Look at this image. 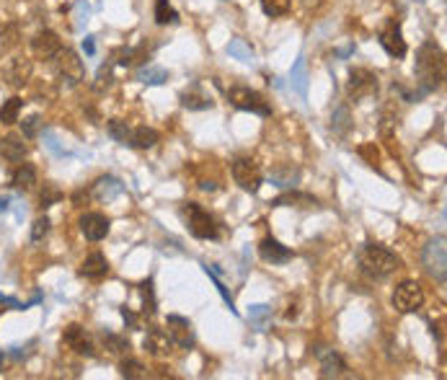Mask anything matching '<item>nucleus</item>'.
Here are the masks:
<instances>
[{"instance_id":"nucleus-1","label":"nucleus","mask_w":447,"mask_h":380,"mask_svg":"<svg viewBox=\"0 0 447 380\" xmlns=\"http://www.w3.org/2000/svg\"><path fill=\"white\" fill-rule=\"evenodd\" d=\"M416 75L424 91H437L445 80V52L440 44L426 42L421 44L419 55H416Z\"/></svg>"},{"instance_id":"nucleus-2","label":"nucleus","mask_w":447,"mask_h":380,"mask_svg":"<svg viewBox=\"0 0 447 380\" xmlns=\"http://www.w3.org/2000/svg\"><path fill=\"white\" fill-rule=\"evenodd\" d=\"M357 261H360L362 274H367L370 280H385L388 274H393L401 266V259L396 254L377 244H365L357 254Z\"/></svg>"},{"instance_id":"nucleus-3","label":"nucleus","mask_w":447,"mask_h":380,"mask_svg":"<svg viewBox=\"0 0 447 380\" xmlns=\"http://www.w3.org/2000/svg\"><path fill=\"white\" fill-rule=\"evenodd\" d=\"M181 212H184L194 238H202V241H212V238H217V222H215V217L210 215L207 210L199 207L197 202H186Z\"/></svg>"},{"instance_id":"nucleus-4","label":"nucleus","mask_w":447,"mask_h":380,"mask_svg":"<svg viewBox=\"0 0 447 380\" xmlns=\"http://www.w3.org/2000/svg\"><path fill=\"white\" fill-rule=\"evenodd\" d=\"M227 101H230L233 107L243 109V112H251V114H259V116H269L271 114L269 101L264 99L259 91H254V88L233 86L230 91H227Z\"/></svg>"},{"instance_id":"nucleus-5","label":"nucleus","mask_w":447,"mask_h":380,"mask_svg":"<svg viewBox=\"0 0 447 380\" xmlns=\"http://www.w3.org/2000/svg\"><path fill=\"white\" fill-rule=\"evenodd\" d=\"M421 264L429 274H432L437 282H445L447 277V249H445V236L432 238L429 244L424 246V254H421Z\"/></svg>"},{"instance_id":"nucleus-6","label":"nucleus","mask_w":447,"mask_h":380,"mask_svg":"<svg viewBox=\"0 0 447 380\" xmlns=\"http://www.w3.org/2000/svg\"><path fill=\"white\" fill-rule=\"evenodd\" d=\"M424 305V290L419 282L406 280L393 290V308L398 313H416Z\"/></svg>"},{"instance_id":"nucleus-7","label":"nucleus","mask_w":447,"mask_h":380,"mask_svg":"<svg viewBox=\"0 0 447 380\" xmlns=\"http://www.w3.org/2000/svg\"><path fill=\"white\" fill-rule=\"evenodd\" d=\"M233 179L243 192H259L264 179L262 165L256 163L254 158H249V156H241V158L233 161Z\"/></svg>"},{"instance_id":"nucleus-8","label":"nucleus","mask_w":447,"mask_h":380,"mask_svg":"<svg viewBox=\"0 0 447 380\" xmlns=\"http://www.w3.org/2000/svg\"><path fill=\"white\" fill-rule=\"evenodd\" d=\"M55 67H57V75L63 80H68L70 86H78L80 80L85 78V67H83V60L75 55L72 50H68V47H63V50L55 55Z\"/></svg>"},{"instance_id":"nucleus-9","label":"nucleus","mask_w":447,"mask_h":380,"mask_svg":"<svg viewBox=\"0 0 447 380\" xmlns=\"http://www.w3.org/2000/svg\"><path fill=\"white\" fill-rule=\"evenodd\" d=\"M347 91L352 99H365V96L375 94L377 91V75L370 72L367 67H352L347 80Z\"/></svg>"},{"instance_id":"nucleus-10","label":"nucleus","mask_w":447,"mask_h":380,"mask_svg":"<svg viewBox=\"0 0 447 380\" xmlns=\"http://www.w3.org/2000/svg\"><path fill=\"white\" fill-rule=\"evenodd\" d=\"M63 344L70 347V349L78 352V354H85V357H93V354H96V347H93V342L88 339V334H85V329L80 326V323H70V326H65Z\"/></svg>"},{"instance_id":"nucleus-11","label":"nucleus","mask_w":447,"mask_h":380,"mask_svg":"<svg viewBox=\"0 0 447 380\" xmlns=\"http://www.w3.org/2000/svg\"><path fill=\"white\" fill-rule=\"evenodd\" d=\"M60 50H63V39L50 29L39 31V34L31 39V52H34L36 60H55V55Z\"/></svg>"},{"instance_id":"nucleus-12","label":"nucleus","mask_w":447,"mask_h":380,"mask_svg":"<svg viewBox=\"0 0 447 380\" xmlns=\"http://www.w3.org/2000/svg\"><path fill=\"white\" fill-rule=\"evenodd\" d=\"M78 225H80V233H83L88 241H101V238H107L112 222H109L107 215H101V212H85V215H80Z\"/></svg>"},{"instance_id":"nucleus-13","label":"nucleus","mask_w":447,"mask_h":380,"mask_svg":"<svg viewBox=\"0 0 447 380\" xmlns=\"http://www.w3.org/2000/svg\"><path fill=\"white\" fill-rule=\"evenodd\" d=\"M3 78L11 88H21L28 78H31V60L26 58H14L3 67Z\"/></svg>"},{"instance_id":"nucleus-14","label":"nucleus","mask_w":447,"mask_h":380,"mask_svg":"<svg viewBox=\"0 0 447 380\" xmlns=\"http://www.w3.org/2000/svg\"><path fill=\"white\" fill-rule=\"evenodd\" d=\"M380 44H383V50L391 55V58H404L406 55V39L401 34V26L396 21H391L380 31Z\"/></svg>"},{"instance_id":"nucleus-15","label":"nucleus","mask_w":447,"mask_h":380,"mask_svg":"<svg viewBox=\"0 0 447 380\" xmlns=\"http://www.w3.org/2000/svg\"><path fill=\"white\" fill-rule=\"evenodd\" d=\"M259 256H262L266 264H287L295 254H292L287 246L279 244L277 238H264L262 244H259Z\"/></svg>"},{"instance_id":"nucleus-16","label":"nucleus","mask_w":447,"mask_h":380,"mask_svg":"<svg viewBox=\"0 0 447 380\" xmlns=\"http://www.w3.org/2000/svg\"><path fill=\"white\" fill-rule=\"evenodd\" d=\"M168 337L171 342H176L178 347H194V334H192V323L181 316H168Z\"/></svg>"},{"instance_id":"nucleus-17","label":"nucleus","mask_w":447,"mask_h":380,"mask_svg":"<svg viewBox=\"0 0 447 380\" xmlns=\"http://www.w3.org/2000/svg\"><path fill=\"white\" fill-rule=\"evenodd\" d=\"M80 277H85V280H101V277H107L109 274V261L104 254H91V256H85V261L80 264L78 269Z\"/></svg>"},{"instance_id":"nucleus-18","label":"nucleus","mask_w":447,"mask_h":380,"mask_svg":"<svg viewBox=\"0 0 447 380\" xmlns=\"http://www.w3.org/2000/svg\"><path fill=\"white\" fill-rule=\"evenodd\" d=\"M171 337L168 331L163 329H150L148 337H145V352H150L153 357H163V354H168L171 352Z\"/></svg>"},{"instance_id":"nucleus-19","label":"nucleus","mask_w":447,"mask_h":380,"mask_svg":"<svg viewBox=\"0 0 447 380\" xmlns=\"http://www.w3.org/2000/svg\"><path fill=\"white\" fill-rule=\"evenodd\" d=\"M0 153L3 158L11 161V163H18L26 156V143H23V135H8L0 140Z\"/></svg>"},{"instance_id":"nucleus-20","label":"nucleus","mask_w":447,"mask_h":380,"mask_svg":"<svg viewBox=\"0 0 447 380\" xmlns=\"http://www.w3.org/2000/svg\"><path fill=\"white\" fill-rule=\"evenodd\" d=\"M124 192V187H122L119 179H114V176H101L96 184H93V194L99 197L101 202H112L117 200L119 194Z\"/></svg>"},{"instance_id":"nucleus-21","label":"nucleus","mask_w":447,"mask_h":380,"mask_svg":"<svg viewBox=\"0 0 447 380\" xmlns=\"http://www.w3.org/2000/svg\"><path fill=\"white\" fill-rule=\"evenodd\" d=\"M271 205H274V207H284V205H287V207H316L318 200L306 192H284V194H279Z\"/></svg>"},{"instance_id":"nucleus-22","label":"nucleus","mask_w":447,"mask_h":380,"mask_svg":"<svg viewBox=\"0 0 447 380\" xmlns=\"http://www.w3.org/2000/svg\"><path fill=\"white\" fill-rule=\"evenodd\" d=\"M344 370H347V362L336 352H326L321 357V378H341Z\"/></svg>"},{"instance_id":"nucleus-23","label":"nucleus","mask_w":447,"mask_h":380,"mask_svg":"<svg viewBox=\"0 0 447 380\" xmlns=\"http://www.w3.org/2000/svg\"><path fill=\"white\" fill-rule=\"evenodd\" d=\"M11 184H14L18 192H28V189H34V184H36V168L31 163H21L14 171V176H11Z\"/></svg>"},{"instance_id":"nucleus-24","label":"nucleus","mask_w":447,"mask_h":380,"mask_svg":"<svg viewBox=\"0 0 447 380\" xmlns=\"http://www.w3.org/2000/svg\"><path fill=\"white\" fill-rule=\"evenodd\" d=\"M161 140L153 127H137L132 129V137H129V145L132 148H140V151H148V148H156V143Z\"/></svg>"},{"instance_id":"nucleus-25","label":"nucleus","mask_w":447,"mask_h":380,"mask_svg":"<svg viewBox=\"0 0 447 380\" xmlns=\"http://www.w3.org/2000/svg\"><path fill=\"white\" fill-rule=\"evenodd\" d=\"M21 109H23V101L18 99V96L3 101V107H0V124H16L18 122Z\"/></svg>"},{"instance_id":"nucleus-26","label":"nucleus","mask_w":447,"mask_h":380,"mask_svg":"<svg viewBox=\"0 0 447 380\" xmlns=\"http://www.w3.org/2000/svg\"><path fill=\"white\" fill-rule=\"evenodd\" d=\"M137 78H140V83H145V86H161V83H166V80H168V72H166L163 67L148 65V67H142Z\"/></svg>"},{"instance_id":"nucleus-27","label":"nucleus","mask_w":447,"mask_h":380,"mask_svg":"<svg viewBox=\"0 0 447 380\" xmlns=\"http://www.w3.org/2000/svg\"><path fill=\"white\" fill-rule=\"evenodd\" d=\"M119 375H122V378H127V380H137V378H142V375H145V365H142L140 359H132V357L122 359V362H119Z\"/></svg>"},{"instance_id":"nucleus-28","label":"nucleus","mask_w":447,"mask_h":380,"mask_svg":"<svg viewBox=\"0 0 447 380\" xmlns=\"http://www.w3.org/2000/svg\"><path fill=\"white\" fill-rule=\"evenodd\" d=\"M156 21L161 23V26L178 21V13L173 11V6H171L168 0H156Z\"/></svg>"},{"instance_id":"nucleus-29","label":"nucleus","mask_w":447,"mask_h":380,"mask_svg":"<svg viewBox=\"0 0 447 380\" xmlns=\"http://www.w3.org/2000/svg\"><path fill=\"white\" fill-rule=\"evenodd\" d=\"M107 132L122 145H127L129 137H132V129L127 127V122H119V119H112V122L107 124Z\"/></svg>"},{"instance_id":"nucleus-30","label":"nucleus","mask_w":447,"mask_h":380,"mask_svg":"<svg viewBox=\"0 0 447 380\" xmlns=\"http://www.w3.org/2000/svg\"><path fill=\"white\" fill-rule=\"evenodd\" d=\"M292 0H262V8L264 13L269 16V18H277V16H284L290 11Z\"/></svg>"},{"instance_id":"nucleus-31","label":"nucleus","mask_w":447,"mask_h":380,"mask_svg":"<svg viewBox=\"0 0 447 380\" xmlns=\"http://www.w3.org/2000/svg\"><path fill=\"white\" fill-rule=\"evenodd\" d=\"M63 200V192L55 187V184H44V192L39 194V207H52V205H57V202Z\"/></svg>"},{"instance_id":"nucleus-32","label":"nucleus","mask_w":447,"mask_h":380,"mask_svg":"<svg viewBox=\"0 0 447 380\" xmlns=\"http://www.w3.org/2000/svg\"><path fill=\"white\" fill-rule=\"evenodd\" d=\"M140 293H142V310H145V313H150V316H153V313H156V298H153V282H142L140 285Z\"/></svg>"},{"instance_id":"nucleus-33","label":"nucleus","mask_w":447,"mask_h":380,"mask_svg":"<svg viewBox=\"0 0 447 380\" xmlns=\"http://www.w3.org/2000/svg\"><path fill=\"white\" fill-rule=\"evenodd\" d=\"M104 344H107L109 352H114V354H122V352L129 349V342L124 337H114V334H104Z\"/></svg>"},{"instance_id":"nucleus-34","label":"nucleus","mask_w":447,"mask_h":380,"mask_svg":"<svg viewBox=\"0 0 447 380\" xmlns=\"http://www.w3.org/2000/svg\"><path fill=\"white\" fill-rule=\"evenodd\" d=\"M269 305H251V313H249V318H251V323H254L256 329L259 331H264V323H266V318H269Z\"/></svg>"},{"instance_id":"nucleus-35","label":"nucleus","mask_w":447,"mask_h":380,"mask_svg":"<svg viewBox=\"0 0 447 380\" xmlns=\"http://www.w3.org/2000/svg\"><path fill=\"white\" fill-rule=\"evenodd\" d=\"M181 104H184L186 109H212V101L202 99V96L197 94H181Z\"/></svg>"},{"instance_id":"nucleus-36","label":"nucleus","mask_w":447,"mask_h":380,"mask_svg":"<svg viewBox=\"0 0 447 380\" xmlns=\"http://www.w3.org/2000/svg\"><path fill=\"white\" fill-rule=\"evenodd\" d=\"M50 225H52V222L47 220V217H39V220H34V225H31V241H42V238L50 233Z\"/></svg>"},{"instance_id":"nucleus-37","label":"nucleus","mask_w":447,"mask_h":380,"mask_svg":"<svg viewBox=\"0 0 447 380\" xmlns=\"http://www.w3.org/2000/svg\"><path fill=\"white\" fill-rule=\"evenodd\" d=\"M207 274H210V277H212V280H215V287H217V293L222 295V300L227 303V308H230V310H233V313H235V308H233V295L227 293V287L222 285V282L217 280V277H215V269H210V266H207Z\"/></svg>"},{"instance_id":"nucleus-38","label":"nucleus","mask_w":447,"mask_h":380,"mask_svg":"<svg viewBox=\"0 0 447 380\" xmlns=\"http://www.w3.org/2000/svg\"><path fill=\"white\" fill-rule=\"evenodd\" d=\"M380 135H383V140H388V143L393 140V135H396V119H393V116H388V114L383 116V122H380Z\"/></svg>"},{"instance_id":"nucleus-39","label":"nucleus","mask_w":447,"mask_h":380,"mask_svg":"<svg viewBox=\"0 0 447 380\" xmlns=\"http://www.w3.org/2000/svg\"><path fill=\"white\" fill-rule=\"evenodd\" d=\"M360 156H362V158L367 161L370 165H375V163H377V158H380V153H377L375 143H365V145H360Z\"/></svg>"},{"instance_id":"nucleus-40","label":"nucleus","mask_w":447,"mask_h":380,"mask_svg":"<svg viewBox=\"0 0 447 380\" xmlns=\"http://www.w3.org/2000/svg\"><path fill=\"white\" fill-rule=\"evenodd\" d=\"M227 52L238 55L243 63H251V60H254V50H249V47H246V44H241V42H233L230 47H227Z\"/></svg>"},{"instance_id":"nucleus-41","label":"nucleus","mask_w":447,"mask_h":380,"mask_svg":"<svg viewBox=\"0 0 447 380\" xmlns=\"http://www.w3.org/2000/svg\"><path fill=\"white\" fill-rule=\"evenodd\" d=\"M39 124H42V116L39 114H31L26 119V122H23V137H36V132H39Z\"/></svg>"},{"instance_id":"nucleus-42","label":"nucleus","mask_w":447,"mask_h":380,"mask_svg":"<svg viewBox=\"0 0 447 380\" xmlns=\"http://www.w3.org/2000/svg\"><path fill=\"white\" fill-rule=\"evenodd\" d=\"M292 83H295V88H298L300 94L306 91V75H303V63H298V67H295V75H292Z\"/></svg>"},{"instance_id":"nucleus-43","label":"nucleus","mask_w":447,"mask_h":380,"mask_svg":"<svg viewBox=\"0 0 447 380\" xmlns=\"http://www.w3.org/2000/svg\"><path fill=\"white\" fill-rule=\"evenodd\" d=\"M122 318H124V321H127L129 326H137V316H135V313H132L129 308H122Z\"/></svg>"},{"instance_id":"nucleus-44","label":"nucleus","mask_w":447,"mask_h":380,"mask_svg":"<svg viewBox=\"0 0 447 380\" xmlns=\"http://www.w3.org/2000/svg\"><path fill=\"white\" fill-rule=\"evenodd\" d=\"M83 50H85V55H93V52H96V44H93V36H85V39H83Z\"/></svg>"},{"instance_id":"nucleus-45","label":"nucleus","mask_w":447,"mask_h":380,"mask_svg":"<svg viewBox=\"0 0 447 380\" xmlns=\"http://www.w3.org/2000/svg\"><path fill=\"white\" fill-rule=\"evenodd\" d=\"M284 318H287V321H295V318H298V303H292L290 310L284 313Z\"/></svg>"},{"instance_id":"nucleus-46","label":"nucleus","mask_w":447,"mask_h":380,"mask_svg":"<svg viewBox=\"0 0 447 380\" xmlns=\"http://www.w3.org/2000/svg\"><path fill=\"white\" fill-rule=\"evenodd\" d=\"M0 210H8V197H0Z\"/></svg>"},{"instance_id":"nucleus-47","label":"nucleus","mask_w":447,"mask_h":380,"mask_svg":"<svg viewBox=\"0 0 447 380\" xmlns=\"http://www.w3.org/2000/svg\"><path fill=\"white\" fill-rule=\"evenodd\" d=\"M0 365H3V349H0Z\"/></svg>"}]
</instances>
